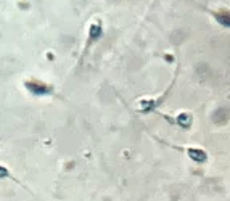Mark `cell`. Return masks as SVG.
Instances as JSON below:
<instances>
[{
    "instance_id": "obj_1",
    "label": "cell",
    "mask_w": 230,
    "mask_h": 201,
    "mask_svg": "<svg viewBox=\"0 0 230 201\" xmlns=\"http://www.w3.org/2000/svg\"><path fill=\"white\" fill-rule=\"evenodd\" d=\"M212 16L216 18V21L219 23L224 28H230V11L229 10H219V11H214Z\"/></svg>"
},
{
    "instance_id": "obj_2",
    "label": "cell",
    "mask_w": 230,
    "mask_h": 201,
    "mask_svg": "<svg viewBox=\"0 0 230 201\" xmlns=\"http://www.w3.org/2000/svg\"><path fill=\"white\" fill-rule=\"evenodd\" d=\"M187 155L193 159L195 163H204L208 159V155L200 148H187Z\"/></svg>"
},
{
    "instance_id": "obj_3",
    "label": "cell",
    "mask_w": 230,
    "mask_h": 201,
    "mask_svg": "<svg viewBox=\"0 0 230 201\" xmlns=\"http://www.w3.org/2000/svg\"><path fill=\"white\" fill-rule=\"evenodd\" d=\"M26 87L29 88L32 93H36V95H45V93H49L50 92V88L45 86V84H42V82H27L26 84Z\"/></svg>"
}]
</instances>
